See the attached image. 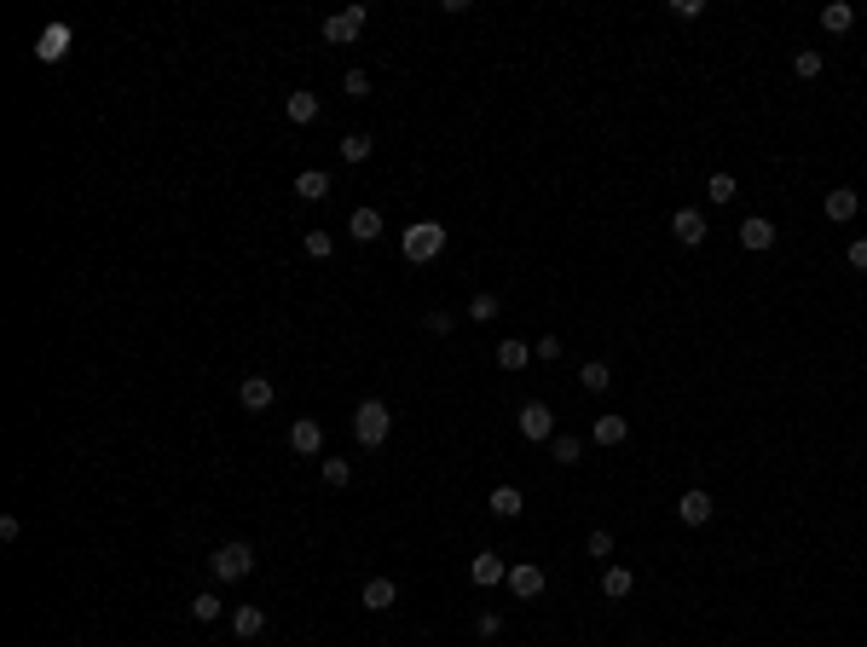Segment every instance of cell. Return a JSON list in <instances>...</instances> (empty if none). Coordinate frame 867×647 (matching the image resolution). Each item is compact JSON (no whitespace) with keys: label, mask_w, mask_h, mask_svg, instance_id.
<instances>
[{"label":"cell","mask_w":867,"mask_h":647,"mask_svg":"<svg viewBox=\"0 0 867 647\" xmlns=\"http://www.w3.org/2000/svg\"><path fill=\"white\" fill-rule=\"evenodd\" d=\"M283 110H290L295 128H312V122H319V93H290V99H283Z\"/></svg>","instance_id":"obj_17"},{"label":"cell","mask_w":867,"mask_h":647,"mask_svg":"<svg viewBox=\"0 0 867 647\" xmlns=\"http://www.w3.org/2000/svg\"><path fill=\"white\" fill-rule=\"evenodd\" d=\"M475 630H480V636H498V630H503V619H498V613H480V619H475Z\"/></svg>","instance_id":"obj_40"},{"label":"cell","mask_w":867,"mask_h":647,"mask_svg":"<svg viewBox=\"0 0 867 647\" xmlns=\"http://www.w3.org/2000/svg\"><path fill=\"white\" fill-rule=\"evenodd\" d=\"M330 249H336V243H330V231H307V255L312 260H330Z\"/></svg>","instance_id":"obj_36"},{"label":"cell","mask_w":867,"mask_h":647,"mask_svg":"<svg viewBox=\"0 0 867 647\" xmlns=\"http://www.w3.org/2000/svg\"><path fill=\"white\" fill-rule=\"evenodd\" d=\"M290 451H301V456H319V451H324V428H319L312 417H301V422L290 428Z\"/></svg>","instance_id":"obj_12"},{"label":"cell","mask_w":867,"mask_h":647,"mask_svg":"<svg viewBox=\"0 0 867 647\" xmlns=\"http://www.w3.org/2000/svg\"><path fill=\"white\" fill-rule=\"evenodd\" d=\"M532 358H544V365H556V358H561V336H538V347H532Z\"/></svg>","instance_id":"obj_35"},{"label":"cell","mask_w":867,"mask_h":647,"mask_svg":"<svg viewBox=\"0 0 867 647\" xmlns=\"http://www.w3.org/2000/svg\"><path fill=\"white\" fill-rule=\"evenodd\" d=\"M740 243H746L752 255H764V249H775V220H764V214L740 220Z\"/></svg>","instance_id":"obj_9"},{"label":"cell","mask_w":867,"mask_h":647,"mask_svg":"<svg viewBox=\"0 0 867 647\" xmlns=\"http://www.w3.org/2000/svg\"><path fill=\"white\" fill-rule=\"evenodd\" d=\"M856 209H862V191H850V185H833V191L822 197V214L839 220V226H844V220H856Z\"/></svg>","instance_id":"obj_8"},{"label":"cell","mask_w":867,"mask_h":647,"mask_svg":"<svg viewBox=\"0 0 867 647\" xmlns=\"http://www.w3.org/2000/svg\"><path fill=\"white\" fill-rule=\"evenodd\" d=\"M527 509V497H520V485H492V515L498 520H515Z\"/></svg>","instance_id":"obj_20"},{"label":"cell","mask_w":867,"mask_h":647,"mask_svg":"<svg viewBox=\"0 0 867 647\" xmlns=\"http://www.w3.org/2000/svg\"><path fill=\"white\" fill-rule=\"evenodd\" d=\"M370 145H376L370 133H347V139H341V162H353V168H359V162L370 156Z\"/></svg>","instance_id":"obj_27"},{"label":"cell","mask_w":867,"mask_h":647,"mask_svg":"<svg viewBox=\"0 0 867 647\" xmlns=\"http://www.w3.org/2000/svg\"><path fill=\"white\" fill-rule=\"evenodd\" d=\"M468 319H475V324H492V319H498V295H475V301H468Z\"/></svg>","instance_id":"obj_30"},{"label":"cell","mask_w":867,"mask_h":647,"mask_svg":"<svg viewBox=\"0 0 867 647\" xmlns=\"http://www.w3.org/2000/svg\"><path fill=\"white\" fill-rule=\"evenodd\" d=\"M712 509H717V503L705 497V492H683V497H676V520H683V526H705Z\"/></svg>","instance_id":"obj_10"},{"label":"cell","mask_w":867,"mask_h":647,"mask_svg":"<svg viewBox=\"0 0 867 647\" xmlns=\"http://www.w3.org/2000/svg\"><path fill=\"white\" fill-rule=\"evenodd\" d=\"M585 549H590V555H596V561H607V555H613V532H607V526H596V532H590V544H585Z\"/></svg>","instance_id":"obj_33"},{"label":"cell","mask_w":867,"mask_h":647,"mask_svg":"<svg viewBox=\"0 0 867 647\" xmlns=\"http://www.w3.org/2000/svg\"><path fill=\"white\" fill-rule=\"evenodd\" d=\"M630 590H636V573H630V566H607V573H602V595H607V602H625Z\"/></svg>","instance_id":"obj_19"},{"label":"cell","mask_w":867,"mask_h":647,"mask_svg":"<svg viewBox=\"0 0 867 647\" xmlns=\"http://www.w3.org/2000/svg\"><path fill=\"white\" fill-rule=\"evenodd\" d=\"M347 231H353L359 243H376V238H382V209H370V202H365V209H353V214H347Z\"/></svg>","instance_id":"obj_13"},{"label":"cell","mask_w":867,"mask_h":647,"mask_svg":"<svg viewBox=\"0 0 867 647\" xmlns=\"http://www.w3.org/2000/svg\"><path fill=\"white\" fill-rule=\"evenodd\" d=\"M705 0H671V18H700Z\"/></svg>","instance_id":"obj_38"},{"label":"cell","mask_w":867,"mask_h":647,"mask_svg":"<svg viewBox=\"0 0 867 647\" xmlns=\"http://www.w3.org/2000/svg\"><path fill=\"white\" fill-rule=\"evenodd\" d=\"M64 53H70V24H53V29H46V35H41L35 58H41V64H58V58H64Z\"/></svg>","instance_id":"obj_16"},{"label":"cell","mask_w":867,"mask_h":647,"mask_svg":"<svg viewBox=\"0 0 867 647\" xmlns=\"http://www.w3.org/2000/svg\"><path fill=\"white\" fill-rule=\"evenodd\" d=\"M209 573H214L220 583L249 578V573H255V549H249V544H220L214 555H209Z\"/></svg>","instance_id":"obj_1"},{"label":"cell","mask_w":867,"mask_h":647,"mask_svg":"<svg viewBox=\"0 0 867 647\" xmlns=\"http://www.w3.org/2000/svg\"><path fill=\"white\" fill-rule=\"evenodd\" d=\"M734 191H740V185H734V173H712V180H705V197H712L717 209H723V202H734Z\"/></svg>","instance_id":"obj_28"},{"label":"cell","mask_w":867,"mask_h":647,"mask_svg":"<svg viewBox=\"0 0 867 647\" xmlns=\"http://www.w3.org/2000/svg\"><path fill=\"white\" fill-rule=\"evenodd\" d=\"M238 399H243V410H266L278 399V387L266 382V376H243V387H238Z\"/></svg>","instance_id":"obj_15"},{"label":"cell","mask_w":867,"mask_h":647,"mask_svg":"<svg viewBox=\"0 0 867 647\" xmlns=\"http://www.w3.org/2000/svg\"><path fill=\"white\" fill-rule=\"evenodd\" d=\"M324 480L330 485H347V480H353V463H347V456H324Z\"/></svg>","instance_id":"obj_31"},{"label":"cell","mask_w":867,"mask_h":647,"mask_svg":"<svg viewBox=\"0 0 867 647\" xmlns=\"http://www.w3.org/2000/svg\"><path fill=\"white\" fill-rule=\"evenodd\" d=\"M468 578H475L480 590H492V583H503V578H509V566H503V555H492V549H486V555H475V561H468Z\"/></svg>","instance_id":"obj_11"},{"label":"cell","mask_w":867,"mask_h":647,"mask_svg":"<svg viewBox=\"0 0 867 647\" xmlns=\"http://www.w3.org/2000/svg\"><path fill=\"white\" fill-rule=\"evenodd\" d=\"M422 324H429V336H451V324H457V319H451V312H429Z\"/></svg>","instance_id":"obj_37"},{"label":"cell","mask_w":867,"mask_h":647,"mask_svg":"<svg viewBox=\"0 0 867 647\" xmlns=\"http://www.w3.org/2000/svg\"><path fill=\"white\" fill-rule=\"evenodd\" d=\"M370 24V12L365 6H347V12H336V18H324V41L330 46H347V41H359V29Z\"/></svg>","instance_id":"obj_5"},{"label":"cell","mask_w":867,"mask_h":647,"mask_svg":"<svg viewBox=\"0 0 867 647\" xmlns=\"http://www.w3.org/2000/svg\"><path fill=\"white\" fill-rule=\"evenodd\" d=\"M850 24H856V12H850L844 0H833V6H822V29H827V35H844Z\"/></svg>","instance_id":"obj_25"},{"label":"cell","mask_w":867,"mask_h":647,"mask_svg":"<svg viewBox=\"0 0 867 647\" xmlns=\"http://www.w3.org/2000/svg\"><path fill=\"white\" fill-rule=\"evenodd\" d=\"M341 87H347V99H365V93H370V75H365V70H347Z\"/></svg>","instance_id":"obj_34"},{"label":"cell","mask_w":867,"mask_h":647,"mask_svg":"<svg viewBox=\"0 0 867 647\" xmlns=\"http://www.w3.org/2000/svg\"><path fill=\"white\" fill-rule=\"evenodd\" d=\"M549 456H556L561 468H573L578 456H585V439H578V434H556V439H549Z\"/></svg>","instance_id":"obj_23"},{"label":"cell","mask_w":867,"mask_h":647,"mask_svg":"<svg viewBox=\"0 0 867 647\" xmlns=\"http://www.w3.org/2000/svg\"><path fill=\"white\" fill-rule=\"evenodd\" d=\"M359 602H365L370 613H388L393 602H399V583H393V578H370L365 590H359Z\"/></svg>","instance_id":"obj_14"},{"label":"cell","mask_w":867,"mask_h":647,"mask_svg":"<svg viewBox=\"0 0 867 647\" xmlns=\"http://www.w3.org/2000/svg\"><path fill=\"white\" fill-rule=\"evenodd\" d=\"M625 434H630V422H625V417H596V428H590L596 446H625Z\"/></svg>","instance_id":"obj_21"},{"label":"cell","mask_w":867,"mask_h":647,"mask_svg":"<svg viewBox=\"0 0 867 647\" xmlns=\"http://www.w3.org/2000/svg\"><path fill=\"white\" fill-rule=\"evenodd\" d=\"M503 583H509L520 602H532V595H544V566L538 561H520V566H509V578H503Z\"/></svg>","instance_id":"obj_6"},{"label":"cell","mask_w":867,"mask_h":647,"mask_svg":"<svg viewBox=\"0 0 867 647\" xmlns=\"http://www.w3.org/2000/svg\"><path fill=\"white\" fill-rule=\"evenodd\" d=\"M515 428H520V439L544 446V439H556V410H549L544 399H527V405H520V417H515Z\"/></svg>","instance_id":"obj_4"},{"label":"cell","mask_w":867,"mask_h":647,"mask_svg":"<svg viewBox=\"0 0 867 647\" xmlns=\"http://www.w3.org/2000/svg\"><path fill=\"white\" fill-rule=\"evenodd\" d=\"M439 249H446V226L439 220H417V226H405V260H434Z\"/></svg>","instance_id":"obj_2"},{"label":"cell","mask_w":867,"mask_h":647,"mask_svg":"<svg viewBox=\"0 0 867 647\" xmlns=\"http://www.w3.org/2000/svg\"><path fill=\"white\" fill-rule=\"evenodd\" d=\"M671 231H676V243H683V249H700L705 243V214L700 209H676L671 214Z\"/></svg>","instance_id":"obj_7"},{"label":"cell","mask_w":867,"mask_h":647,"mask_svg":"<svg viewBox=\"0 0 867 647\" xmlns=\"http://www.w3.org/2000/svg\"><path fill=\"white\" fill-rule=\"evenodd\" d=\"M192 619L214 624V619H220V595H192Z\"/></svg>","instance_id":"obj_32"},{"label":"cell","mask_w":867,"mask_h":647,"mask_svg":"<svg viewBox=\"0 0 867 647\" xmlns=\"http://www.w3.org/2000/svg\"><path fill=\"white\" fill-rule=\"evenodd\" d=\"M527 358H532V347H527V341H515V336H509V341H498V365H503V370H520Z\"/></svg>","instance_id":"obj_26"},{"label":"cell","mask_w":867,"mask_h":647,"mask_svg":"<svg viewBox=\"0 0 867 647\" xmlns=\"http://www.w3.org/2000/svg\"><path fill=\"white\" fill-rule=\"evenodd\" d=\"M844 260L856 266V272H867V238H856V243H850V249H844Z\"/></svg>","instance_id":"obj_39"},{"label":"cell","mask_w":867,"mask_h":647,"mask_svg":"<svg viewBox=\"0 0 867 647\" xmlns=\"http://www.w3.org/2000/svg\"><path fill=\"white\" fill-rule=\"evenodd\" d=\"M578 387H585V393H607V387H613V365H602V358H590V365L578 370Z\"/></svg>","instance_id":"obj_22"},{"label":"cell","mask_w":867,"mask_h":647,"mask_svg":"<svg viewBox=\"0 0 867 647\" xmlns=\"http://www.w3.org/2000/svg\"><path fill=\"white\" fill-rule=\"evenodd\" d=\"M793 70L803 75V82H815V75H822V53H815V46H803V53L793 58Z\"/></svg>","instance_id":"obj_29"},{"label":"cell","mask_w":867,"mask_h":647,"mask_svg":"<svg viewBox=\"0 0 867 647\" xmlns=\"http://www.w3.org/2000/svg\"><path fill=\"white\" fill-rule=\"evenodd\" d=\"M232 630H238L243 642H255L261 630H266V613H261V607H238V613H232Z\"/></svg>","instance_id":"obj_24"},{"label":"cell","mask_w":867,"mask_h":647,"mask_svg":"<svg viewBox=\"0 0 867 647\" xmlns=\"http://www.w3.org/2000/svg\"><path fill=\"white\" fill-rule=\"evenodd\" d=\"M388 428H393V417H388V405H382V399H365V405L353 410V434H359V446H382Z\"/></svg>","instance_id":"obj_3"},{"label":"cell","mask_w":867,"mask_h":647,"mask_svg":"<svg viewBox=\"0 0 867 647\" xmlns=\"http://www.w3.org/2000/svg\"><path fill=\"white\" fill-rule=\"evenodd\" d=\"M295 197H301V202H324L330 197V173H319V168L295 173Z\"/></svg>","instance_id":"obj_18"},{"label":"cell","mask_w":867,"mask_h":647,"mask_svg":"<svg viewBox=\"0 0 867 647\" xmlns=\"http://www.w3.org/2000/svg\"><path fill=\"white\" fill-rule=\"evenodd\" d=\"M18 532H24V526H18V515H0V538H6V544H18Z\"/></svg>","instance_id":"obj_41"}]
</instances>
